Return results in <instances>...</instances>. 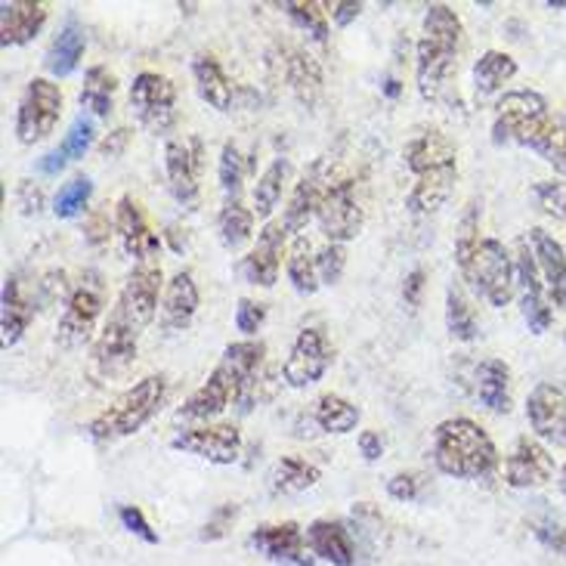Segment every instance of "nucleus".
<instances>
[{
	"label": "nucleus",
	"mask_w": 566,
	"mask_h": 566,
	"mask_svg": "<svg viewBox=\"0 0 566 566\" xmlns=\"http://www.w3.org/2000/svg\"><path fill=\"white\" fill-rule=\"evenodd\" d=\"M270 371H266V344L263 340H235L230 344L208 381L199 390H192L186 402L177 409V418L184 421H211L223 415L230 406H239V412L248 415L258 402L273 397Z\"/></svg>",
	"instance_id": "1"
},
{
	"label": "nucleus",
	"mask_w": 566,
	"mask_h": 566,
	"mask_svg": "<svg viewBox=\"0 0 566 566\" xmlns=\"http://www.w3.org/2000/svg\"><path fill=\"white\" fill-rule=\"evenodd\" d=\"M433 464L455 480H486L499 468V449L492 437L471 418H446L433 430Z\"/></svg>",
	"instance_id": "2"
},
{
	"label": "nucleus",
	"mask_w": 566,
	"mask_h": 566,
	"mask_svg": "<svg viewBox=\"0 0 566 566\" xmlns=\"http://www.w3.org/2000/svg\"><path fill=\"white\" fill-rule=\"evenodd\" d=\"M461 19L446 3H430L424 13L421 41L415 46V81L424 99H437L446 87V77L455 69L461 46Z\"/></svg>",
	"instance_id": "3"
},
{
	"label": "nucleus",
	"mask_w": 566,
	"mask_h": 566,
	"mask_svg": "<svg viewBox=\"0 0 566 566\" xmlns=\"http://www.w3.org/2000/svg\"><path fill=\"white\" fill-rule=\"evenodd\" d=\"M165 394H168L165 375L143 378L130 390H124L122 397L115 399L108 409L96 415L91 424H87V433H91L96 443H115V440H124V437H134L161 409Z\"/></svg>",
	"instance_id": "4"
},
{
	"label": "nucleus",
	"mask_w": 566,
	"mask_h": 566,
	"mask_svg": "<svg viewBox=\"0 0 566 566\" xmlns=\"http://www.w3.org/2000/svg\"><path fill=\"white\" fill-rule=\"evenodd\" d=\"M461 279L495 310L511 304V297L517 294L514 258L499 239H480L471 261L461 266Z\"/></svg>",
	"instance_id": "5"
},
{
	"label": "nucleus",
	"mask_w": 566,
	"mask_h": 566,
	"mask_svg": "<svg viewBox=\"0 0 566 566\" xmlns=\"http://www.w3.org/2000/svg\"><path fill=\"white\" fill-rule=\"evenodd\" d=\"M103 306H106V289H103V279L99 273H84L77 282L65 310H62L60 325H56V344L65 350H75L84 347L96 332V322L103 316Z\"/></svg>",
	"instance_id": "6"
},
{
	"label": "nucleus",
	"mask_w": 566,
	"mask_h": 566,
	"mask_svg": "<svg viewBox=\"0 0 566 566\" xmlns=\"http://www.w3.org/2000/svg\"><path fill=\"white\" fill-rule=\"evenodd\" d=\"M316 223H319L322 235L335 245H347L353 242L363 227H366V208L356 192V180L350 177H337L325 186L316 211Z\"/></svg>",
	"instance_id": "7"
},
{
	"label": "nucleus",
	"mask_w": 566,
	"mask_h": 566,
	"mask_svg": "<svg viewBox=\"0 0 566 566\" xmlns=\"http://www.w3.org/2000/svg\"><path fill=\"white\" fill-rule=\"evenodd\" d=\"M130 112L153 137H168L177 124V87L158 72H139L130 84Z\"/></svg>",
	"instance_id": "8"
},
{
	"label": "nucleus",
	"mask_w": 566,
	"mask_h": 566,
	"mask_svg": "<svg viewBox=\"0 0 566 566\" xmlns=\"http://www.w3.org/2000/svg\"><path fill=\"white\" fill-rule=\"evenodd\" d=\"M62 115V91L50 77H34L15 108V137L25 146H34L56 130Z\"/></svg>",
	"instance_id": "9"
},
{
	"label": "nucleus",
	"mask_w": 566,
	"mask_h": 566,
	"mask_svg": "<svg viewBox=\"0 0 566 566\" xmlns=\"http://www.w3.org/2000/svg\"><path fill=\"white\" fill-rule=\"evenodd\" d=\"M514 273H517V297H521L523 319H526L533 335H545L554 322L552 301H548L545 279L538 273L536 254H533V245L526 235L514 242Z\"/></svg>",
	"instance_id": "10"
},
{
	"label": "nucleus",
	"mask_w": 566,
	"mask_h": 566,
	"mask_svg": "<svg viewBox=\"0 0 566 566\" xmlns=\"http://www.w3.org/2000/svg\"><path fill=\"white\" fill-rule=\"evenodd\" d=\"M165 289V273H161V263L146 261L137 263L130 270V276L124 279L122 291H118V301L112 306V313H118L124 322H130L137 332H143L149 322L158 316V294Z\"/></svg>",
	"instance_id": "11"
},
{
	"label": "nucleus",
	"mask_w": 566,
	"mask_h": 566,
	"mask_svg": "<svg viewBox=\"0 0 566 566\" xmlns=\"http://www.w3.org/2000/svg\"><path fill=\"white\" fill-rule=\"evenodd\" d=\"M201 165H205V146H201L199 137L168 139V146H165V170H168L170 196L186 211H199Z\"/></svg>",
	"instance_id": "12"
},
{
	"label": "nucleus",
	"mask_w": 566,
	"mask_h": 566,
	"mask_svg": "<svg viewBox=\"0 0 566 566\" xmlns=\"http://www.w3.org/2000/svg\"><path fill=\"white\" fill-rule=\"evenodd\" d=\"M332 359L335 356H332V344H328L325 332L316 328V325H310V328H304L301 335L294 337L289 359L282 366V375H285L289 387L304 390V387H313L316 381H322V375L328 371Z\"/></svg>",
	"instance_id": "13"
},
{
	"label": "nucleus",
	"mask_w": 566,
	"mask_h": 566,
	"mask_svg": "<svg viewBox=\"0 0 566 566\" xmlns=\"http://www.w3.org/2000/svg\"><path fill=\"white\" fill-rule=\"evenodd\" d=\"M170 446L186 455H199L211 464H235L242 455V430L235 424H201L180 430Z\"/></svg>",
	"instance_id": "14"
},
{
	"label": "nucleus",
	"mask_w": 566,
	"mask_h": 566,
	"mask_svg": "<svg viewBox=\"0 0 566 566\" xmlns=\"http://www.w3.org/2000/svg\"><path fill=\"white\" fill-rule=\"evenodd\" d=\"M139 335L143 332H137L130 322H124L118 313H108L106 325H103V332H99L96 344H93V363L99 368V375L118 378V375H124L127 368L134 366Z\"/></svg>",
	"instance_id": "15"
},
{
	"label": "nucleus",
	"mask_w": 566,
	"mask_h": 566,
	"mask_svg": "<svg viewBox=\"0 0 566 566\" xmlns=\"http://www.w3.org/2000/svg\"><path fill=\"white\" fill-rule=\"evenodd\" d=\"M402 161L412 170L415 180L421 177H443V174H459V149L446 137L443 130H424L406 143Z\"/></svg>",
	"instance_id": "16"
},
{
	"label": "nucleus",
	"mask_w": 566,
	"mask_h": 566,
	"mask_svg": "<svg viewBox=\"0 0 566 566\" xmlns=\"http://www.w3.org/2000/svg\"><path fill=\"white\" fill-rule=\"evenodd\" d=\"M328 184H332V161L328 158H316L304 170V177L294 184V189H291L289 208L282 214V227H285L289 235H301L306 230V223L319 211L322 192H325Z\"/></svg>",
	"instance_id": "17"
},
{
	"label": "nucleus",
	"mask_w": 566,
	"mask_h": 566,
	"mask_svg": "<svg viewBox=\"0 0 566 566\" xmlns=\"http://www.w3.org/2000/svg\"><path fill=\"white\" fill-rule=\"evenodd\" d=\"M554 476V455L538 437H521L505 459V483L511 490H538Z\"/></svg>",
	"instance_id": "18"
},
{
	"label": "nucleus",
	"mask_w": 566,
	"mask_h": 566,
	"mask_svg": "<svg viewBox=\"0 0 566 566\" xmlns=\"http://www.w3.org/2000/svg\"><path fill=\"white\" fill-rule=\"evenodd\" d=\"M115 235L122 242L124 254L139 263L153 261L161 251V235L149 227V220L143 214V205L130 192L122 196L115 205Z\"/></svg>",
	"instance_id": "19"
},
{
	"label": "nucleus",
	"mask_w": 566,
	"mask_h": 566,
	"mask_svg": "<svg viewBox=\"0 0 566 566\" xmlns=\"http://www.w3.org/2000/svg\"><path fill=\"white\" fill-rule=\"evenodd\" d=\"M285 239L289 232L282 227V220H270L263 223L258 232V245L242 258V276L258 289H273L279 282V270H282V254H285Z\"/></svg>",
	"instance_id": "20"
},
{
	"label": "nucleus",
	"mask_w": 566,
	"mask_h": 566,
	"mask_svg": "<svg viewBox=\"0 0 566 566\" xmlns=\"http://www.w3.org/2000/svg\"><path fill=\"white\" fill-rule=\"evenodd\" d=\"M548 115V103L545 96L536 91H511L499 99L495 106V122H492V139L502 143H517L521 134L536 124L538 118Z\"/></svg>",
	"instance_id": "21"
},
{
	"label": "nucleus",
	"mask_w": 566,
	"mask_h": 566,
	"mask_svg": "<svg viewBox=\"0 0 566 566\" xmlns=\"http://www.w3.org/2000/svg\"><path fill=\"white\" fill-rule=\"evenodd\" d=\"M526 418H530V428L536 430L538 440L566 446V390H560L557 384L542 381L530 390Z\"/></svg>",
	"instance_id": "22"
},
{
	"label": "nucleus",
	"mask_w": 566,
	"mask_h": 566,
	"mask_svg": "<svg viewBox=\"0 0 566 566\" xmlns=\"http://www.w3.org/2000/svg\"><path fill=\"white\" fill-rule=\"evenodd\" d=\"M248 545L266 560L282 566H313V552L306 545V536L297 523H273L251 533Z\"/></svg>",
	"instance_id": "23"
},
{
	"label": "nucleus",
	"mask_w": 566,
	"mask_h": 566,
	"mask_svg": "<svg viewBox=\"0 0 566 566\" xmlns=\"http://www.w3.org/2000/svg\"><path fill=\"white\" fill-rule=\"evenodd\" d=\"M201 306L199 285H196V276L189 270H180L177 276L170 279L165 285V294H161V306H158V325L165 332H184L192 325L196 313Z\"/></svg>",
	"instance_id": "24"
},
{
	"label": "nucleus",
	"mask_w": 566,
	"mask_h": 566,
	"mask_svg": "<svg viewBox=\"0 0 566 566\" xmlns=\"http://www.w3.org/2000/svg\"><path fill=\"white\" fill-rule=\"evenodd\" d=\"M530 245H533V254H536L538 273L545 279V289H548V301L554 306H560L566 313V248L554 239L552 232L530 230Z\"/></svg>",
	"instance_id": "25"
},
{
	"label": "nucleus",
	"mask_w": 566,
	"mask_h": 566,
	"mask_svg": "<svg viewBox=\"0 0 566 566\" xmlns=\"http://www.w3.org/2000/svg\"><path fill=\"white\" fill-rule=\"evenodd\" d=\"M46 25V3L41 0H3L0 7V41L3 46H22L34 41Z\"/></svg>",
	"instance_id": "26"
},
{
	"label": "nucleus",
	"mask_w": 566,
	"mask_h": 566,
	"mask_svg": "<svg viewBox=\"0 0 566 566\" xmlns=\"http://www.w3.org/2000/svg\"><path fill=\"white\" fill-rule=\"evenodd\" d=\"M306 545L313 557L328 560L332 566L356 564V545H353L350 530L337 521H313L306 526Z\"/></svg>",
	"instance_id": "27"
},
{
	"label": "nucleus",
	"mask_w": 566,
	"mask_h": 566,
	"mask_svg": "<svg viewBox=\"0 0 566 566\" xmlns=\"http://www.w3.org/2000/svg\"><path fill=\"white\" fill-rule=\"evenodd\" d=\"M474 397L480 399L483 409H490L495 415H507L514 406L511 397V368L505 359H483L474 368Z\"/></svg>",
	"instance_id": "28"
},
{
	"label": "nucleus",
	"mask_w": 566,
	"mask_h": 566,
	"mask_svg": "<svg viewBox=\"0 0 566 566\" xmlns=\"http://www.w3.org/2000/svg\"><path fill=\"white\" fill-rule=\"evenodd\" d=\"M34 322V301H31L19 276H7L3 282V297H0V332H3V347L19 344L29 325Z\"/></svg>",
	"instance_id": "29"
},
{
	"label": "nucleus",
	"mask_w": 566,
	"mask_h": 566,
	"mask_svg": "<svg viewBox=\"0 0 566 566\" xmlns=\"http://www.w3.org/2000/svg\"><path fill=\"white\" fill-rule=\"evenodd\" d=\"M517 146L533 149L542 161H548L554 170L566 174V127L560 122H554L552 115L530 124L517 139Z\"/></svg>",
	"instance_id": "30"
},
{
	"label": "nucleus",
	"mask_w": 566,
	"mask_h": 566,
	"mask_svg": "<svg viewBox=\"0 0 566 566\" xmlns=\"http://www.w3.org/2000/svg\"><path fill=\"white\" fill-rule=\"evenodd\" d=\"M192 77H196V87H199V96L217 112H230L232 103H235V87L232 81L223 72V65L217 62V56L211 53H199L192 60Z\"/></svg>",
	"instance_id": "31"
},
{
	"label": "nucleus",
	"mask_w": 566,
	"mask_h": 566,
	"mask_svg": "<svg viewBox=\"0 0 566 566\" xmlns=\"http://www.w3.org/2000/svg\"><path fill=\"white\" fill-rule=\"evenodd\" d=\"M282 72H285V81L291 84L294 96L304 103V106H313L322 96V69L319 62L313 60L310 53H304L301 46H285L282 53Z\"/></svg>",
	"instance_id": "32"
},
{
	"label": "nucleus",
	"mask_w": 566,
	"mask_h": 566,
	"mask_svg": "<svg viewBox=\"0 0 566 566\" xmlns=\"http://www.w3.org/2000/svg\"><path fill=\"white\" fill-rule=\"evenodd\" d=\"M84 46H87V38H84V29L77 22L75 15L65 19V25L60 29V34L53 38V44L46 50V72L53 77H69L81 65V56H84Z\"/></svg>",
	"instance_id": "33"
},
{
	"label": "nucleus",
	"mask_w": 566,
	"mask_h": 566,
	"mask_svg": "<svg viewBox=\"0 0 566 566\" xmlns=\"http://www.w3.org/2000/svg\"><path fill=\"white\" fill-rule=\"evenodd\" d=\"M285 273H289L291 289L297 291V294H316L319 289V270H316V251H313V242H310V235L301 232V235H294V242L289 248V261H285Z\"/></svg>",
	"instance_id": "34"
},
{
	"label": "nucleus",
	"mask_w": 566,
	"mask_h": 566,
	"mask_svg": "<svg viewBox=\"0 0 566 566\" xmlns=\"http://www.w3.org/2000/svg\"><path fill=\"white\" fill-rule=\"evenodd\" d=\"M115 93H118V77L108 72L106 65H91L81 87V108H87L96 118H108L115 112Z\"/></svg>",
	"instance_id": "35"
},
{
	"label": "nucleus",
	"mask_w": 566,
	"mask_h": 566,
	"mask_svg": "<svg viewBox=\"0 0 566 566\" xmlns=\"http://www.w3.org/2000/svg\"><path fill=\"white\" fill-rule=\"evenodd\" d=\"M316 483H319V468L297 455L279 459L270 471V490L276 495H297V492L313 490Z\"/></svg>",
	"instance_id": "36"
},
{
	"label": "nucleus",
	"mask_w": 566,
	"mask_h": 566,
	"mask_svg": "<svg viewBox=\"0 0 566 566\" xmlns=\"http://www.w3.org/2000/svg\"><path fill=\"white\" fill-rule=\"evenodd\" d=\"M291 161L289 158H276L270 168L263 170L261 177H258V184H254V214L258 220H266L270 223V217L279 208V201H282V192H285V186L291 180Z\"/></svg>",
	"instance_id": "37"
},
{
	"label": "nucleus",
	"mask_w": 566,
	"mask_h": 566,
	"mask_svg": "<svg viewBox=\"0 0 566 566\" xmlns=\"http://www.w3.org/2000/svg\"><path fill=\"white\" fill-rule=\"evenodd\" d=\"M254 223H258V214L254 208H245L242 199L227 201L223 211L217 217V232H220V242L227 251H239L245 248L251 239H254Z\"/></svg>",
	"instance_id": "38"
},
{
	"label": "nucleus",
	"mask_w": 566,
	"mask_h": 566,
	"mask_svg": "<svg viewBox=\"0 0 566 566\" xmlns=\"http://www.w3.org/2000/svg\"><path fill=\"white\" fill-rule=\"evenodd\" d=\"M517 75V60L511 53L502 50H486L474 65V91L476 96H492L495 91H502L511 77Z\"/></svg>",
	"instance_id": "39"
},
{
	"label": "nucleus",
	"mask_w": 566,
	"mask_h": 566,
	"mask_svg": "<svg viewBox=\"0 0 566 566\" xmlns=\"http://www.w3.org/2000/svg\"><path fill=\"white\" fill-rule=\"evenodd\" d=\"M310 418L316 421L322 433H350L359 424V409L340 394H322Z\"/></svg>",
	"instance_id": "40"
},
{
	"label": "nucleus",
	"mask_w": 566,
	"mask_h": 566,
	"mask_svg": "<svg viewBox=\"0 0 566 566\" xmlns=\"http://www.w3.org/2000/svg\"><path fill=\"white\" fill-rule=\"evenodd\" d=\"M455 177H459V174H443V177H421V180H415V186L409 189V196H406V208L418 217L440 211L446 201H449V196H452V189H455Z\"/></svg>",
	"instance_id": "41"
},
{
	"label": "nucleus",
	"mask_w": 566,
	"mask_h": 566,
	"mask_svg": "<svg viewBox=\"0 0 566 566\" xmlns=\"http://www.w3.org/2000/svg\"><path fill=\"white\" fill-rule=\"evenodd\" d=\"M446 328L461 344H471L480 337L474 306L468 301V294L461 291V285H449V291H446Z\"/></svg>",
	"instance_id": "42"
},
{
	"label": "nucleus",
	"mask_w": 566,
	"mask_h": 566,
	"mask_svg": "<svg viewBox=\"0 0 566 566\" xmlns=\"http://www.w3.org/2000/svg\"><path fill=\"white\" fill-rule=\"evenodd\" d=\"M245 155L239 149V143L227 139L223 149H220V165H217V177H220V189L227 201H239L242 199V189H245Z\"/></svg>",
	"instance_id": "43"
},
{
	"label": "nucleus",
	"mask_w": 566,
	"mask_h": 566,
	"mask_svg": "<svg viewBox=\"0 0 566 566\" xmlns=\"http://www.w3.org/2000/svg\"><path fill=\"white\" fill-rule=\"evenodd\" d=\"M93 184L91 177H72L69 184L60 186L56 199H53V214L60 220H75L77 214H84V208L91 205Z\"/></svg>",
	"instance_id": "44"
},
{
	"label": "nucleus",
	"mask_w": 566,
	"mask_h": 566,
	"mask_svg": "<svg viewBox=\"0 0 566 566\" xmlns=\"http://www.w3.org/2000/svg\"><path fill=\"white\" fill-rule=\"evenodd\" d=\"M282 10L294 19L297 29H304L313 41L325 44L328 41V19H325V3H304V0H291V3H282Z\"/></svg>",
	"instance_id": "45"
},
{
	"label": "nucleus",
	"mask_w": 566,
	"mask_h": 566,
	"mask_svg": "<svg viewBox=\"0 0 566 566\" xmlns=\"http://www.w3.org/2000/svg\"><path fill=\"white\" fill-rule=\"evenodd\" d=\"M480 214H483V201H468V208H464V214H461L459 235H455V263H459V270L471 261L474 248L480 245Z\"/></svg>",
	"instance_id": "46"
},
{
	"label": "nucleus",
	"mask_w": 566,
	"mask_h": 566,
	"mask_svg": "<svg viewBox=\"0 0 566 566\" xmlns=\"http://www.w3.org/2000/svg\"><path fill=\"white\" fill-rule=\"evenodd\" d=\"M533 201L542 214L554 217V220H566V184L564 180H538L533 186Z\"/></svg>",
	"instance_id": "47"
},
{
	"label": "nucleus",
	"mask_w": 566,
	"mask_h": 566,
	"mask_svg": "<svg viewBox=\"0 0 566 566\" xmlns=\"http://www.w3.org/2000/svg\"><path fill=\"white\" fill-rule=\"evenodd\" d=\"M93 122L87 115H77L72 127H69V134L62 137L60 143V153L69 158V161H77V158H84V155L91 153L93 146Z\"/></svg>",
	"instance_id": "48"
},
{
	"label": "nucleus",
	"mask_w": 566,
	"mask_h": 566,
	"mask_svg": "<svg viewBox=\"0 0 566 566\" xmlns=\"http://www.w3.org/2000/svg\"><path fill=\"white\" fill-rule=\"evenodd\" d=\"M344 266H347V251H344V245L325 242L316 251V270H319L322 285H337L340 276H344Z\"/></svg>",
	"instance_id": "49"
},
{
	"label": "nucleus",
	"mask_w": 566,
	"mask_h": 566,
	"mask_svg": "<svg viewBox=\"0 0 566 566\" xmlns=\"http://www.w3.org/2000/svg\"><path fill=\"white\" fill-rule=\"evenodd\" d=\"M263 322H266V306H263L261 301L242 297L239 306H235V328H239L242 335L254 337L263 328Z\"/></svg>",
	"instance_id": "50"
},
{
	"label": "nucleus",
	"mask_w": 566,
	"mask_h": 566,
	"mask_svg": "<svg viewBox=\"0 0 566 566\" xmlns=\"http://www.w3.org/2000/svg\"><path fill=\"white\" fill-rule=\"evenodd\" d=\"M108 208V205H106ZM106 208H96L91 217H87V227H84V239L91 242V248H106L108 235L115 230V217H108Z\"/></svg>",
	"instance_id": "51"
},
{
	"label": "nucleus",
	"mask_w": 566,
	"mask_h": 566,
	"mask_svg": "<svg viewBox=\"0 0 566 566\" xmlns=\"http://www.w3.org/2000/svg\"><path fill=\"white\" fill-rule=\"evenodd\" d=\"M421 486H424V476L409 471V474H397L387 480V495H390V499H397V502H415V499H418V492H421Z\"/></svg>",
	"instance_id": "52"
},
{
	"label": "nucleus",
	"mask_w": 566,
	"mask_h": 566,
	"mask_svg": "<svg viewBox=\"0 0 566 566\" xmlns=\"http://www.w3.org/2000/svg\"><path fill=\"white\" fill-rule=\"evenodd\" d=\"M533 533H536V538L548 548V552L560 554L566 560V526L564 523H554V521H538L536 526H533Z\"/></svg>",
	"instance_id": "53"
},
{
	"label": "nucleus",
	"mask_w": 566,
	"mask_h": 566,
	"mask_svg": "<svg viewBox=\"0 0 566 566\" xmlns=\"http://www.w3.org/2000/svg\"><path fill=\"white\" fill-rule=\"evenodd\" d=\"M118 517H122L124 530H127V533H134V536H139L143 542H149V545H155V542H158V536L153 533V526H149L146 514H143L139 507L124 505L122 511H118Z\"/></svg>",
	"instance_id": "54"
},
{
	"label": "nucleus",
	"mask_w": 566,
	"mask_h": 566,
	"mask_svg": "<svg viewBox=\"0 0 566 566\" xmlns=\"http://www.w3.org/2000/svg\"><path fill=\"white\" fill-rule=\"evenodd\" d=\"M15 201H19V208H22V214L25 217H38L44 211V192H41V186L31 184V180H22V184H19Z\"/></svg>",
	"instance_id": "55"
},
{
	"label": "nucleus",
	"mask_w": 566,
	"mask_h": 566,
	"mask_svg": "<svg viewBox=\"0 0 566 566\" xmlns=\"http://www.w3.org/2000/svg\"><path fill=\"white\" fill-rule=\"evenodd\" d=\"M235 514H239V507H235V505L217 507L214 517L205 523V533H201V538L227 536V530H232V521H235Z\"/></svg>",
	"instance_id": "56"
},
{
	"label": "nucleus",
	"mask_w": 566,
	"mask_h": 566,
	"mask_svg": "<svg viewBox=\"0 0 566 566\" xmlns=\"http://www.w3.org/2000/svg\"><path fill=\"white\" fill-rule=\"evenodd\" d=\"M424 270L418 266V270H412L409 276H406V282H402V301H406V306L409 310H418L421 306V294H424Z\"/></svg>",
	"instance_id": "57"
},
{
	"label": "nucleus",
	"mask_w": 566,
	"mask_h": 566,
	"mask_svg": "<svg viewBox=\"0 0 566 566\" xmlns=\"http://www.w3.org/2000/svg\"><path fill=\"white\" fill-rule=\"evenodd\" d=\"M127 143H130V130L127 127H118V130H112L103 143H99V155H106V158H118L127 149Z\"/></svg>",
	"instance_id": "58"
},
{
	"label": "nucleus",
	"mask_w": 566,
	"mask_h": 566,
	"mask_svg": "<svg viewBox=\"0 0 566 566\" xmlns=\"http://www.w3.org/2000/svg\"><path fill=\"white\" fill-rule=\"evenodd\" d=\"M359 452L366 461H378L384 455V440L378 430H363L359 433Z\"/></svg>",
	"instance_id": "59"
},
{
	"label": "nucleus",
	"mask_w": 566,
	"mask_h": 566,
	"mask_svg": "<svg viewBox=\"0 0 566 566\" xmlns=\"http://www.w3.org/2000/svg\"><path fill=\"white\" fill-rule=\"evenodd\" d=\"M325 10H332V19L337 25H350L353 19H359V13H363V3L344 0V3H325Z\"/></svg>",
	"instance_id": "60"
},
{
	"label": "nucleus",
	"mask_w": 566,
	"mask_h": 566,
	"mask_svg": "<svg viewBox=\"0 0 566 566\" xmlns=\"http://www.w3.org/2000/svg\"><path fill=\"white\" fill-rule=\"evenodd\" d=\"M65 165H69V158H65L60 149H53V153H46L44 158L38 161V170H41V174H46V177H56V174H60Z\"/></svg>",
	"instance_id": "61"
},
{
	"label": "nucleus",
	"mask_w": 566,
	"mask_h": 566,
	"mask_svg": "<svg viewBox=\"0 0 566 566\" xmlns=\"http://www.w3.org/2000/svg\"><path fill=\"white\" fill-rule=\"evenodd\" d=\"M399 91H402V87H399V81H397V77H387V81H384V93H387V96H390V99H397Z\"/></svg>",
	"instance_id": "62"
},
{
	"label": "nucleus",
	"mask_w": 566,
	"mask_h": 566,
	"mask_svg": "<svg viewBox=\"0 0 566 566\" xmlns=\"http://www.w3.org/2000/svg\"><path fill=\"white\" fill-rule=\"evenodd\" d=\"M548 7H552V10H566V0H552Z\"/></svg>",
	"instance_id": "63"
},
{
	"label": "nucleus",
	"mask_w": 566,
	"mask_h": 566,
	"mask_svg": "<svg viewBox=\"0 0 566 566\" xmlns=\"http://www.w3.org/2000/svg\"><path fill=\"white\" fill-rule=\"evenodd\" d=\"M560 486H564V495H566V464H564V474H560Z\"/></svg>",
	"instance_id": "64"
}]
</instances>
